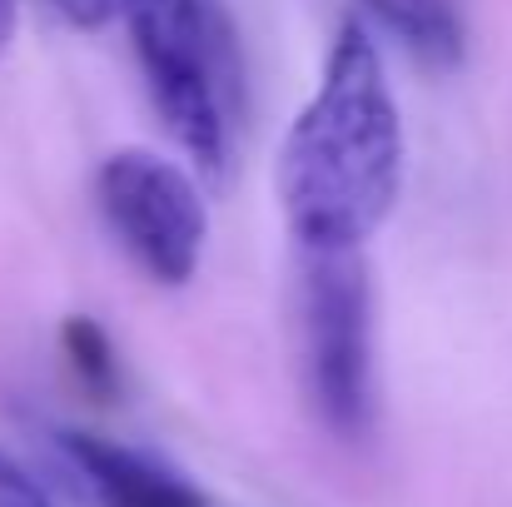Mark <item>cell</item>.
<instances>
[{"label": "cell", "instance_id": "1", "mask_svg": "<svg viewBox=\"0 0 512 507\" xmlns=\"http://www.w3.org/2000/svg\"><path fill=\"white\" fill-rule=\"evenodd\" d=\"M403 184V125L373 35L343 20L314 100L279 150V204L304 249H358Z\"/></svg>", "mask_w": 512, "mask_h": 507}, {"label": "cell", "instance_id": "2", "mask_svg": "<svg viewBox=\"0 0 512 507\" xmlns=\"http://www.w3.org/2000/svg\"><path fill=\"white\" fill-rule=\"evenodd\" d=\"M130 30L160 120L194 165L219 179L244 130V55L229 15L214 0H145Z\"/></svg>", "mask_w": 512, "mask_h": 507}, {"label": "cell", "instance_id": "3", "mask_svg": "<svg viewBox=\"0 0 512 507\" xmlns=\"http://www.w3.org/2000/svg\"><path fill=\"white\" fill-rule=\"evenodd\" d=\"M304 368L319 418L339 438L373 428V289L358 249H309Z\"/></svg>", "mask_w": 512, "mask_h": 507}, {"label": "cell", "instance_id": "4", "mask_svg": "<svg viewBox=\"0 0 512 507\" xmlns=\"http://www.w3.org/2000/svg\"><path fill=\"white\" fill-rule=\"evenodd\" d=\"M100 214L120 239V249L155 284L194 279L209 239V214L184 169L145 150L110 155L100 165Z\"/></svg>", "mask_w": 512, "mask_h": 507}, {"label": "cell", "instance_id": "5", "mask_svg": "<svg viewBox=\"0 0 512 507\" xmlns=\"http://www.w3.org/2000/svg\"><path fill=\"white\" fill-rule=\"evenodd\" d=\"M60 458L95 507H209V498L170 463L95 433H60Z\"/></svg>", "mask_w": 512, "mask_h": 507}, {"label": "cell", "instance_id": "6", "mask_svg": "<svg viewBox=\"0 0 512 507\" xmlns=\"http://www.w3.org/2000/svg\"><path fill=\"white\" fill-rule=\"evenodd\" d=\"M423 65H458L463 60V10L458 0H363Z\"/></svg>", "mask_w": 512, "mask_h": 507}, {"label": "cell", "instance_id": "7", "mask_svg": "<svg viewBox=\"0 0 512 507\" xmlns=\"http://www.w3.org/2000/svg\"><path fill=\"white\" fill-rule=\"evenodd\" d=\"M65 353H70V368L90 383V388H100V393H110L115 388V353H110V338L100 334L90 319H70L65 324Z\"/></svg>", "mask_w": 512, "mask_h": 507}, {"label": "cell", "instance_id": "8", "mask_svg": "<svg viewBox=\"0 0 512 507\" xmlns=\"http://www.w3.org/2000/svg\"><path fill=\"white\" fill-rule=\"evenodd\" d=\"M140 5H145V0H55V10H60L70 25H80V30H100V25H110V20H130Z\"/></svg>", "mask_w": 512, "mask_h": 507}, {"label": "cell", "instance_id": "9", "mask_svg": "<svg viewBox=\"0 0 512 507\" xmlns=\"http://www.w3.org/2000/svg\"><path fill=\"white\" fill-rule=\"evenodd\" d=\"M0 507H50L45 488L20 463H10L5 453H0Z\"/></svg>", "mask_w": 512, "mask_h": 507}, {"label": "cell", "instance_id": "10", "mask_svg": "<svg viewBox=\"0 0 512 507\" xmlns=\"http://www.w3.org/2000/svg\"><path fill=\"white\" fill-rule=\"evenodd\" d=\"M10 30H15V0H0V50L10 45Z\"/></svg>", "mask_w": 512, "mask_h": 507}]
</instances>
